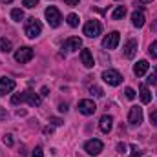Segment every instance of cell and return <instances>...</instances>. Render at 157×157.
Listing matches in <instances>:
<instances>
[{"instance_id":"1","label":"cell","mask_w":157,"mask_h":157,"mask_svg":"<svg viewBox=\"0 0 157 157\" xmlns=\"http://www.w3.org/2000/svg\"><path fill=\"white\" fill-rule=\"evenodd\" d=\"M40 31H42V24H40V20H37L35 17L26 20V28H24L26 37L35 39V37H39V35H40Z\"/></svg>"},{"instance_id":"2","label":"cell","mask_w":157,"mask_h":157,"mask_svg":"<svg viewBox=\"0 0 157 157\" xmlns=\"http://www.w3.org/2000/svg\"><path fill=\"white\" fill-rule=\"evenodd\" d=\"M44 15H46V20H48V24H49L51 28H59V26H60V20H62V17H60V11H59L55 6H49V7H46Z\"/></svg>"},{"instance_id":"3","label":"cell","mask_w":157,"mask_h":157,"mask_svg":"<svg viewBox=\"0 0 157 157\" xmlns=\"http://www.w3.org/2000/svg\"><path fill=\"white\" fill-rule=\"evenodd\" d=\"M101 31H102V26H101L99 20H90V22H86V26H84V35L90 37V39L99 37Z\"/></svg>"},{"instance_id":"4","label":"cell","mask_w":157,"mask_h":157,"mask_svg":"<svg viewBox=\"0 0 157 157\" xmlns=\"http://www.w3.org/2000/svg\"><path fill=\"white\" fill-rule=\"evenodd\" d=\"M31 59H33V49H31L29 46H22V48H18V49L15 51V60L20 62V64H26V62H29Z\"/></svg>"},{"instance_id":"5","label":"cell","mask_w":157,"mask_h":157,"mask_svg":"<svg viewBox=\"0 0 157 157\" xmlns=\"http://www.w3.org/2000/svg\"><path fill=\"white\" fill-rule=\"evenodd\" d=\"M102 78H104V82H108L110 86H119L121 82H122V75L115 71V70H106V71H102Z\"/></svg>"},{"instance_id":"6","label":"cell","mask_w":157,"mask_h":157,"mask_svg":"<svg viewBox=\"0 0 157 157\" xmlns=\"http://www.w3.org/2000/svg\"><path fill=\"white\" fill-rule=\"evenodd\" d=\"M77 108L82 115H93L95 110H97V104H95L93 101H90V99H82V101H78Z\"/></svg>"},{"instance_id":"7","label":"cell","mask_w":157,"mask_h":157,"mask_svg":"<svg viewBox=\"0 0 157 157\" xmlns=\"http://www.w3.org/2000/svg\"><path fill=\"white\" fill-rule=\"evenodd\" d=\"M119 40H121V35H119L117 31H112V33H108L102 39V48L104 49H115L119 46Z\"/></svg>"},{"instance_id":"8","label":"cell","mask_w":157,"mask_h":157,"mask_svg":"<svg viewBox=\"0 0 157 157\" xmlns=\"http://www.w3.org/2000/svg\"><path fill=\"white\" fill-rule=\"evenodd\" d=\"M84 150L90 154V155H99L102 152V141L99 139H90L86 144H84Z\"/></svg>"},{"instance_id":"9","label":"cell","mask_w":157,"mask_h":157,"mask_svg":"<svg viewBox=\"0 0 157 157\" xmlns=\"http://www.w3.org/2000/svg\"><path fill=\"white\" fill-rule=\"evenodd\" d=\"M128 121H130L132 124L139 126V124L143 122V108H139V106H132L130 115H128Z\"/></svg>"},{"instance_id":"10","label":"cell","mask_w":157,"mask_h":157,"mask_svg":"<svg viewBox=\"0 0 157 157\" xmlns=\"http://www.w3.org/2000/svg\"><path fill=\"white\" fill-rule=\"evenodd\" d=\"M15 90V80L9 77H2L0 78V95H6V93H11Z\"/></svg>"},{"instance_id":"11","label":"cell","mask_w":157,"mask_h":157,"mask_svg":"<svg viewBox=\"0 0 157 157\" xmlns=\"http://www.w3.org/2000/svg\"><path fill=\"white\" fill-rule=\"evenodd\" d=\"M124 57L126 59H133L135 57V53H137V40L135 39H130L126 44H124Z\"/></svg>"},{"instance_id":"12","label":"cell","mask_w":157,"mask_h":157,"mask_svg":"<svg viewBox=\"0 0 157 157\" xmlns=\"http://www.w3.org/2000/svg\"><path fill=\"white\" fill-rule=\"evenodd\" d=\"M64 49H68V51H77L82 48V40L78 39V37H70V39L64 42V46H62Z\"/></svg>"},{"instance_id":"13","label":"cell","mask_w":157,"mask_h":157,"mask_svg":"<svg viewBox=\"0 0 157 157\" xmlns=\"http://www.w3.org/2000/svg\"><path fill=\"white\" fill-rule=\"evenodd\" d=\"M112 126H113V117H112V115H102V117H101L99 128H101L102 133H108V132L112 130Z\"/></svg>"},{"instance_id":"14","label":"cell","mask_w":157,"mask_h":157,"mask_svg":"<svg viewBox=\"0 0 157 157\" xmlns=\"http://www.w3.org/2000/svg\"><path fill=\"white\" fill-rule=\"evenodd\" d=\"M80 60H82V64H84L86 68H93V66H95L93 55H91L90 49H80Z\"/></svg>"},{"instance_id":"15","label":"cell","mask_w":157,"mask_h":157,"mask_svg":"<svg viewBox=\"0 0 157 157\" xmlns=\"http://www.w3.org/2000/svg\"><path fill=\"white\" fill-rule=\"evenodd\" d=\"M148 68H150V64H148V60H139L135 66H133V73L137 75V77H143L146 71H148Z\"/></svg>"},{"instance_id":"16","label":"cell","mask_w":157,"mask_h":157,"mask_svg":"<svg viewBox=\"0 0 157 157\" xmlns=\"http://www.w3.org/2000/svg\"><path fill=\"white\" fill-rule=\"evenodd\" d=\"M132 22H133V26H135V28H143V26H144V22H146L144 13H143V11H135V13L132 15Z\"/></svg>"},{"instance_id":"17","label":"cell","mask_w":157,"mask_h":157,"mask_svg":"<svg viewBox=\"0 0 157 157\" xmlns=\"http://www.w3.org/2000/svg\"><path fill=\"white\" fill-rule=\"evenodd\" d=\"M139 97H141V102H143V104H148V102L152 101V91L143 84V86H141V93H139Z\"/></svg>"},{"instance_id":"18","label":"cell","mask_w":157,"mask_h":157,"mask_svg":"<svg viewBox=\"0 0 157 157\" xmlns=\"http://www.w3.org/2000/svg\"><path fill=\"white\" fill-rule=\"evenodd\" d=\"M28 101V91H22V93H15L11 97V104H22Z\"/></svg>"},{"instance_id":"19","label":"cell","mask_w":157,"mask_h":157,"mask_svg":"<svg viewBox=\"0 0 157 157\" xmlns=\"http://www.w3.org/2000/svg\"><path fill=\"white\" fill-rule=\"evenodd\" d=\"M26 102H29L31 106H39L40 102H42V99H40L39 93H33V91H28V101Z\"/></svg>"},{"instance_id":"20","label":"cell","mask_w":157,"mask_h":157,"mask_svg":"<svg viewBox=\"0 0 157 157\" xmlns=\"http://www.w3.org/2000/svg\"><path fill=\"white\" fill-rule=\"evenodd\" d=\"M124 15H126V7L119 6V7H115V11L112 13V18L113 20H121V18H124Z\"/></svg>"},{"instance_id":"21","label":"cell","mask_w":157,"mask_h":157,"mask_svg":"<svg viewBox=\"0 0 157 157\" xmlns=\"http://www.w3.org/2000/svg\"><path fill=\"white\" fill-rule=\"evenodd\" d=\"M13 49V44H11V40L9 39H0V51H4V53H9Z\"/></svg>"},{"instance_id":"22","label":"cell","mask_w":157,"mask_h":157,"mask_svg":"<svg viewBox=\"0 0 157 157\" xmlns=\"http://www.w3.org/2000/svg\"><path fill=\"white\" fill-rule=\"evenodd\" d=\"M11 18H13L15 22L24 20V11H22V9H18V7H17V9H13V11H11Z\"/></svg>"},{"instance_id":"23","label":"cell","mask_w":157,"mask_h":157,"mask_svg":"<svg viewBox=\"0 0 157 157\" xmlns=\"http://www.w3.org/2000/svg\"><path fill=\"white\" fill-rule=\"evenodd\" d=\"M68 24H70L71 28H77V26H78V17L75 15V13L68 15Z\"/></svg>"},{"instance_id":"24","label":"cell","mask_w":157,"mask_h":157,"mask_svg":"<svg viewBox=\"0 0 157 157\" xmlns=\"http://www.w3.org/2000/svg\"><path fill=\"white\" fill-rule=\"evenodd\" d=\"M90 91H91V95H95V97H104V91H102V88H99V86H91Z\"/></svg>"},{"instance_id":"25","label":"cell","mask_w":157,"mask_h":157,"mask_svg":"<svg viewBox=\"0 0 157 157\" xmlns=\"http://www.w3.org/2000/svg\"><path fill=\"white\" fill-rule=\"evenodd\" d=\"M148 53H150V57H154V59H157V40H155V42H152V44H150V49H148Z\"/></svg>"},{"instance_id":"26","label":"cell","mask_w":157,"mask_h":157,"mask_svg":"<svg viewBox=\"0 0 157 157\" xmlns=\"http://www.w3.org/2000/svg\"><path fill=\"white\" fill-rule=\"evenodd\" d=\"M39 2H40V0H22V4H24L26 7H29V9H31V7H37V6H39Z\"/></svg>"},{"instance_id":"27","label":"cell","mask_w":157,"mask_h":157,"mask_svg":"<svg viewBox=\"0 0 157 157\" xmlns=\"http://www.w3.org/2000/svg\"><path fill=\"white\" fill-rule=\"evenodd\" d=\"M124 93H126V97H128L130 101H133V99H135V91H133L132 88H126V90H124Z\"/></svg>"},{"instance_id":"28","label":"cell","mask_w":157,"mask_h":157,"mask_svg":"<svg viewBox=\"0 0 157 157\" xmlns=\"http://www.w3.org/2000/svg\"><path fill=\"white\" fill-rule=\"evenodd\" d=\"M4 144L6 146H13V135H9V133L4 135Z\"/></svg>"},{"instance_id":"29","label":"cell","mask_w":157,"mask_h":157,"mask_svg":"<svg viewBox=\"0 0 157 157\" xmlns=\"http://www.w3.org/2000/svg\"><path fill=\"white\" fill-rule=\"evenodd\" d=\"M31 157H44V152H42V148H40V146H37V148L33 150Z\"/></svg>"},{"instance_id":"30","label":"cell","mask_w":157,"mask_h":157,"mask_svg":"<svg viewBox=\"0 0 157 157\" xmlns=\"http://www.w3.org/2000/svg\"><path fill=\"white\" fill-rule=\"evenodd\" d=\"M150 122L157 126V112H152V113H150Z\"/></svg>"},{"instance_id":"31","label":"cell","mask_w":157,"mask_h":157,"mask_svg":"<svg viewBox=\"0 0 157 157\" xmlns=\"http://www.w3.org/2000/svg\"><path fill=\"white\" fill-rule=\"evenodd\" d=\"M117 150H119V154H124V152H126V144H124V143H119Z\"/></svg>"},{"instance_id":"32","label":"cell","mask_w":157,"mask_h":157,"mask_svg":"<svg viewBox=\"0 0 157 157\" xmlns=\"http://www.w3.org/2000/svg\"><path fill=\"white\" fill-rule=\"evenodd\" d=\"M6 117H7V112H6V108L0 106V121H6Z\"/></svg>"},{"instance_id":"33","label":"cell","mask_w":157,"mask_h":157,"mask_svg":"<svg viewBox=\"0 0 157 157\" xmlns=\"http://www.w3.org/2000/svg\"><path fill=\"white\" fill-rule=\"evenodd\" d=\"M132 157H141V152L137 150V146H132Z\"/></svg>"},{"instance_id":"34","label":"cell","mask_w":157,"mask_h":157,"mask_svg":"<svg viewBox=\"0 0 157 157\" xmlns=\"http://www.w3.org/2000/svg\"><path fill=\"white\" fill-rule=\"evenodd\" d=\"M148 82H150V84H157V73L150 75V77H148Z\"/></svg>"},{"instance_id":"35","label":"cell","mask_w":157,"mask_h":157,"mask_svg":"<svg viewBox=\"0 0 157 157\" xmlns=\"http://www.w3.org/2000/svg\"><path fill=\"white\" fill-rule=\"evenodd\" d=\"M59 110L66 113V112H68V104H66V102H60V104H59Z\"/></svg>"},{"instance_id":"36","label":"cell","mask_w":157,"mask_h":157,"mask_svg":"<svg viewBox=\"0 0 157 157\" xmlns=\"http://www.w3.org/2000/svg\"><path fill=\"white\" fill-rule=\"evenodd\" d=\"M49 121H51V122H53L55 126H60V124H62V121H60V119H57V117H51Z\"/></svg>"},{"instance_id":"37","label":"cell","mask_w":157,"mask_h":157,"mask_svg":"<svg viewBox=\"0 0 157 157\" xmlns=\"http://www.w3.org/2000/svg\"><path fill=\"white\" fill-rule=\"evenodd\" d=\"M64 2H66L68 6H77L78 4V0H64Z\"/></svg>"},{"instance_id":"38","label":"cell","mask_w":157,"mask_h":157,"mask_svg":"<svg viewBox=\"0 0 157 157\" xmlns=\"http://www.w3.org/2000/svg\"><path fill=\"white\" fill-rule=\"evenodd\" d=\"M44 133H53V128H51V126H46V128H44Z\"/></svg>"},{"instance_id":"39","label":"cell","mask_w":157,"mask_h":157,"mask_svg":"<svg viewBox=\"0 0 157 157\" xmlns=\"http://www.w3.org/2000/svg\"><path fill=\"white\" fill-rule=\"evenodd\" d=\"M40 95H48V88H46V86H44V88L40 90Z\"/></svg>"},{"instance_id":"40","label":"cell","mask_w":157,"mask_h":157,"mask_svg":"<svg viewBox=\"0 0 157 157\" xmlns=\"http://www.w3.org/2000/svg\"><path fill=\"white\" fill-rule=\"evenodd\" d=\"M17 115H18V117H20V115H26V112H24V110H17Z\"/></svg>"},{"instance_id":"41","label":"cell","mask_w":157,"mask_h":157,"mask_svg":"<svg viewBox=\"0 0 157 157\" xmlns=\"http://www.w3.org/2000/svg\"><path fill=\"white\" fill-rule=\"evenodd\" d=\"M150 2H154V0H141V4H150Z\"/></svg>"},{"instance_id":"42","label":"cell","mask_w":157,"mask_h":157,"mask_svg":"<svg viewBox=\"0 0 157 157\" xmlns=\"http://www.w3.org/2000/svg\"><path fill=\"white\" fill-rule=\"evenodd\" d=\"M2 2H7V4H9V2H11V0H2Z\"/></svg>"},{"instance_id":"43","label":"cell","mask_w":157,"mask_h":157,"mask_svg":"<svg viewBox=\"0 0 157 157\" xmlns=\"http://www.w3.org/2000/svg\"><path fill=\"white\" fill-rule=\"evenodd\" d=\"M155 73H157V66H155Z\"/></svg>"}]
</instances>
